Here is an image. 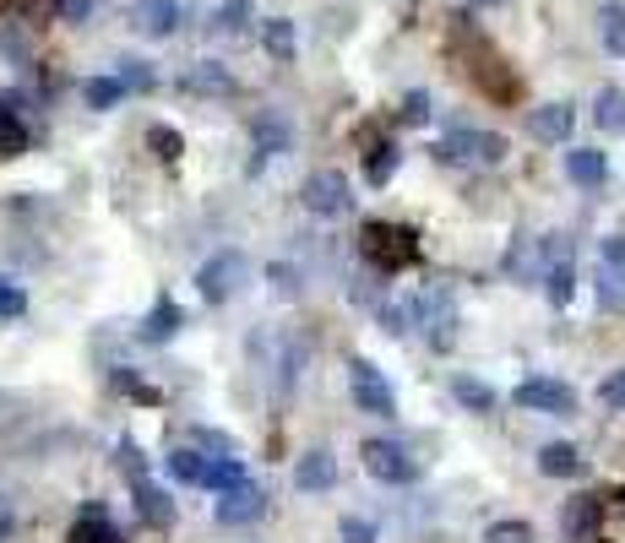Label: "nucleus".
<instances>
[{
    "label": "nucleus",
    "mask_w": 625,
    "mask_h": 543,
    "mask_svg": "<svg viewBox=\"0 0 625 543\" xmlns=\"http://www.w3.org/2000/svg\"><path fill=\"white\" fill-rule=\"evenodd\" d=\"M131 22H137V33H148V38H169V33L180 27V0H137V5H131Z\"/></svg>",
    "instance_id": "nucleus-13"
},
{
    "label": "nucleus",
    "mask_w": 625,
    "mask_h": 543,
    "mask_svg": "<svg viewBox=\"0 0 625 543\" xmlns=\"http://www.w3.org/2000/svg\"><path fill=\"white\" fill-rule=\"evenodd\" d=\"M348 392H354L359 413H375V418H392V413H397V392H392V381H386L370 359H348Z\"/></svg>",
    "instance_id": "nucleus-7"
},
{
    "label": "nucleus",
    "mask_w": 625,
    "mask_h": 543,
    "mask_svg": "<svg viewBox=\"0 0 625 543\" xmlns=\"http://www.w3.org/2000/svg\"><path fill=\"white\" fill-rule=\"evenodd\" d=\"M593 120H599V131H610V136L625 131V88H604V93H599Z\"/></svg>",
    "instance_id": "nucleus-27"
},
{
    "label": "nucleus",
    "mask_w": 625,
    "mask_h": 543,
    "mask_svg": "<svg viewBox=\"0 0 625 543\" xmlns=\"http://www.w3.org/2000/svg\"><path fill=\"white\" fill-rule=\"evenodd\" d=\"M245 282H251V262H245L240 251H218V256H207V262L196 267V293H201L207 304H229Z\"/></svg>",
    "instance_id": "nucleus-5"
},
{
    "label": "nucleus",
    "mask_w": 625,
    "mask_h": 543,
    "mask_svg": "<svg viewBox=\"0 0 625 543\" xmlns=\"http://www.w3.org/2000/svg\"><path fill=\"white\" fill-rule=\"evenodd\" d=\"M599 262H604V267H615V272H625V234H610V240L599 245Z\"/></svg>",
    "instance_id": "nucleus-40"
},
{
    "label": "nucleus",
    "mask_w": 625,
    "mask_h": 543,
    "mask_svg": "<svg viewBox=\"0 0 625 543\" xmlns=\"http://www.w3.org/2000/svg\"><path fill=\"white\" fill-rule=\"evenodd\" d=\"M267 277H273V293H278V299H294V293H300V272L289 267V262H273Z\"/></svg>",
    "instance_id": "nucleus-36"
},
{
    "label": "nucleus",
    "mask_w": 625,
    "mask_h": 543,
    "mask_svg": "<svg viewBox=\"0 0 625 543\" xmlns=\"http://www.w3.org/2000/svg\"><path fill=\"white\" fill-rule=\"evenodd\" d=\"M22 315H27V293H22V282L0 277V321H22Z\"/></svg>",
    "instance_id": "nucleus-33"
},
{
    "label": "nucleus",
    "mask_w": 625,
    "mask_h": 543,
    "mask_svg": "<svg viewBox=\"0 0 625 543\" xmlns=\"http://www.w3.org/2000/svg\"><path fill=\"white\" fill-rule=\"evenodd\" d=\"M289 147H294V120H289L283 109H262V115L251 120V158H245V174H262L267 158H278V152H289Z\"/></svg>",
    "instance_id": "nucleus-6"
},
{
    "label": "nucleus",
    "mask_w": 625,
    "mask_h": 543,
    "mask_svg": "<svg viewBox=\"0 0 625 543\" xmlns=\"http://www.w3.org/2000/svg\"><path fill=\"white\" fill-rule=\"evenodd\" d=\"M566 174H571L577 185H588V190H593V185H604V180H610V158H604L599 147H571V152H566Z\"/></svg>",
    "instance_id": "nucleus-20"
},
{
    "label": "nucleus",
    "mask_w": 625,
    "mask_h": 543,
    "mask_svg": "<svg viewBox=\"0 0 625 543\" xmlns=\"http://www.w3.org/2000/svg\"><path fill=\"white\" fill-rule=\"evenodd\" d=\"M452 397H458L463 407H473V413H489V407H495V392H489L484 381H468V376L452 381Z\"/></svg>",
    "instance_id": "nucleus-31"
},
{
    "label": "nucleus",
    "mask_w": 625,
    "mask_h": 543,
    "mask_svg": "<svg viewBox=\"0 0 625 543\" xmlns=\"http://www.w3.org/2000/svg\"><path fill=\"white\" fill-rule=\"evenodd\" d=\"M408 310H414V326L425 332V343H430L436 354H447V348L458 343V299H452L447 288H425Z\"/></svg>",
    "instance_id": "nucleus-4"
},
{
    "label": "nucleus",
    "mask_w": 625,
    "mask_h": 543,
    "mask_svg": "<svg viewBox=\"0 0 625 543\" xmlns=\"http://www.w3.org/2000/svg\"><path fill=\"white\" fill-rule=\"evenodd\" d=\"M332 484H337V457H332V451H305V457L294 462V489L326 495Z\"/></svg>",
    "instance_id": "nucleus-12"
},
{
    "label": "nucleus",
    "mask_w": 625,
    "mask_h": 543,
    "mask_svg": "<svg viewBox=\"0 0 625 543\" xmlns=\"http://www.w3.org/2000/svg\"><path fill=\"white\" fill-rule=\"evenodd\" d=\"M436 158H441V163H452V169H495V163L506 158V136L458 126L447 141H436Z\"/></svg>",
    "instance_id": "nucleus-3"
},
{
    "label": "nucleus",
    "mask_w": 625,
    "mask_h": 543,
    "mask_svg": "<svg viewBox=\"0 0 625 543\" xmlns=\"http://www.w3.org/2000/svg\"><path fill=\"white\" fill-rule=\"evenodd\" d=\"M484 543H533V528H528V522H495V528L484 533Z\"/></svg>",
    "instance_id": "nucleus-37"
},
{
    "label": "nucleus",
    "mask_w": 625,
    "mask_h": 543,
    "mask_svg": "<svg viewBox=\"0 0 625 543\" xmlns=\"http://www.w3.org/2000/svg\"><path fill=\"white\" fill-rule=\"evenodd\" d=\"M343 543H375V528L359 522V517H348V522H343Z\"/></svg>",
    "instance_id": "nucleus-43"
},
{
    "label": "nucleus",
    "mask_w": 625,
    "mask_h": 543,
    "mask_svg": "<svg viewBox=\"0 0 625 543\" xmlns=\"http://www.w3.org/2000/svg\"><path fill=\"white\" fill-rule=\"evenodd\" d=\"M115 386H120V392H131L137 403H158V392H153V386H142L131 370H115Z\"/></svg>",
    "instance_id": "nucleus-39"
},
{
    "label": "nucleus",
    "mask_w": 625,
    "mask_h": 543,
    "mask_svg": "<svg viewBox=\"0 0 625 543\" xmlns=\"http://www.w3.org/2000/svg\"><path fill=\"white\" fill-rule=\"evenodd\" d=\"M359 457H364V473L381 478V484H414V478H419V462H414L397 440H364Z\"/></svg>",
    "instance_id": "nucleus-9"
},
{
    "label": "nucleus",
    "mask_w": 625,
    "mask_h": 543,
    "mask_svg": "<svg viewBox=\"0 0 625 543\" xmlns=\"http://www.w3.org/2000/svg\"><path fill=\"white\" fill-rule=\"evenodd\" d=\"M397 163H403V152H397L392 141H375V147L364 152V180H370V185L381 190V185H386V180L397 174Z\"/></svg>",
    "instance_id": "nucleus-24"
},
{
    "label": "nucleus",
    "mask_w": 625,
    "mask_h": 543,
    "mask_svg": "<svg viewBox=\"0 0 625 543\" xmlns=\"http://www.w3.org/2000/svg\"><path fill=\"white\" fill-rule=\"evenodd\" d=\"M22 152H27V126H22V115L5 109V99H0V163H16Z\"/></svg>",
    "instance_id": "nucleus-23"
},
{
    "label": "nucleus",
    "mask_w": 625,
    "mask_h": 543,
    "mask_svg": "<svg viewBox=\"0 0 625 543\" xmlns=\"http://www.w3.org/2000/svg\"><path fill=\"white\" fill-rule=\"evenodd\" d=\"M599 38L610 55H625V5H604L599 11Z\"/></svg>",
    "instance_id": "nucleus-29"
},
{
    "label": "nucleus",
    "mask_w": 625,
    "mask_h": 543,
    "mask_svg": "<svg viewBox=\"0 0 625 543\" xmlns=\"http://www.w3.org/2000/svg\"><path fill=\"white\" fill-rule=\"evenodd\" d=\"M599 299H604L610 310H625V272H615V267H604V262H599Z\"/></svg>",
    "instance_id": "nucleus-32"
},
{
    "label": "nucleus",
    "mask_w": 625,
    "mask_h": 543,
    "mask_svg": "<svg viewBox=\"0 0 625 543\" xmlns=\"http://www.w3.org/2000/svg\"><path fill=\"white\" fill-rule=\"evenodd\" d=\"M511 403L528 407V413H555V418H571L577 413V392L566 381H549V376H533L511 392Z\"/></svg>",
    "instance_id": "nucleus-10"
},
{
    "label": "nucleus",
    "mask_w": 625,
    "mask_h": 543,
    "mask_svg": "<svg viewBox=\"0 0 625 543\" xmlns=\"http://www.w3.org/2000/svg\"><path fill=\"white\" fill-rule=\"evenodd\" d=\"M560 522H566L571 539H599V528H604V495H577Z\"/></svg>",
    "instance_id": "nucleus-17"
},
{
    "label": "nucleus",
    "mask_w": 625,
    "mask_h": 543,
    "mask_svg": "<svg viewBox=\"0 0 625 543\" xmlns=\"http://www.w3.org/2000/svg\"><path fill=\"white\" fill-rule=\"evenodd\" d=\"M240 484H251V467H245L240 457H207V467H201V484H196V489L229 495V489H240Z\"/></svg>",
    "instance_id": "nucleus-16"
},
{
    "label": "nucleus",
    "mask_w": 625,
    "mask_h": 543,
    "mask_svg": "<svg viewBox=\"0 0 625 543\" xmlns=\"http://www.w3.org/2000/svg\"><path fill=\"white\" fill-rule=\"evenodd\" d=\"M212 517H218L223 528H251V522H262V517H267V489H262V484H240V489L218 495Z\"/></svg>",
    "instance_id": "nucleus-11"
},
{
    "label": "nucleus",
    "mask_w": 625,
    "mask_h": 543,
    "mask_svg": "<svg viewBox=\"0 0 625 543\" xmlns=\"http://www.w3.org/2000/svg\"><path fill=\"white\" fill-rule=\"evenodd\" d=\"M403 120H408V126H425V120H430V99H425V93H408V99H403Z\"/></svg>",
    "instance_id": "nucleus-41"
},
{
    "label": "nucleus",
    "mask_w": 625,
    "mask_h": 543,
    "mask_svg": "<svg viewBox=\"0 0 625 543\" xmlns=\"http://www.w3.org/2000/svg\"><path fill=\"white\" fill-rule=\"evenodd\" d=\"M190 440H196V451H212V457H234V440H229V435H218V429H207V424H196V429H190Z\"/></svg>",
    "instance_id": "nucleus-34"
},
{
    "label": "nucleus",
    "mask_w": 625,
    "mask_h": 543,
    "mask_svg": "<svg viewBox=\"0 0 625 543\" xmlns=\"http://www.w3.org/2000/svg\"><path fill=\"white\" fill-rule=\"evenodd\" d=\"M115 457H120V473H126V484H131V500H137L142 522H148V528H169V522H174V506H169V495L153 484L142 446H137V440H120V451H115Z\"/></svg>",
    "instance_id": "nucleus-2"
},
{
    "label": "nucleus",
    "mask_w": 625,
    "mask_h": 543,
    "mask_svg": "<svg viewBox=\"0 0 625 543\" xmlns=\"http://www.w3.org/2000/svg\"><path fill=\"white\" fill-rule=\"evenodd\" d=\"M126 93H131V88H126L120 77H88V82H82V99H88V109H115Z\"/></svg>",
    "instance_id": "nucleus-26"
},
{
    "label": "nucleus",
    "mask_w": 625,
    "mask_h": 543,
    "mask_svg": "<svg viewBox=\"0 0 625 543\" xmlns=\"http://www.w3.org/2000/svg\"><path fill=\"white\" fill-rule=\"evenodd\" d=\"M577 126V109L571 104H539L533 115H528V131L539 136V141H566Z\"/></svg>",
    "instance_id": "nucleus-18"
},
{
    "label": "nucleus",
    "mask_w": 625,
    "mask_h": 543,
    "mask_svg": "<svg viewBox=\"0 0 625 543\" xmlns=\"http://www.w3.org/2000/svg\"><path fill=\"white\" fill-rule=\"evenodd\" d=\"M148 152H153L158 163H180L185 158V136L174 131V126H153L148 131Z\"/></svg>",
    "instance_id": "nucleus-28"
},
{
    "label": "nucleus",
    "mask_w": 625,
    "mask_h": 543,
    "mask_svg": "<svg viewBox=\"0 0 625 543\" xmlns=\"http://www.w3.org/2000/svg\"><path fill=\"white\" fill-rule=\"evenodd\" d=\"M604 517H621L625 522V489H610V495H604Z\"/></svg>",
    "instance_id": "nucleus-45"
},
{
    "label": "nucleus",
    "mask_w": 625,
    "mask_h": 543,
    "mask_svg": "<svg viewBox=\"0 0 625 543\" xmlns=\"http://www.w3.org/2000/svg\"><path fill=\"white\" fill-rule=\"evenodd\" d=\"M163 462H169V473H174L180 484H201V467H207V457H201V451H190V446H185V451H169Z\"/></svg>",
    "instance_id": "nucleus-30"
},
{
    "label": "nucleus",
    "mask_w": 625,
    "mask_h": 543,
    "mask_svg": "<svg viewBox=\"0 0 625 543\" xmlns=\"http://www.w3.org/2000/svg\"><path fill=\"white\" fill-rule=\"evenodd\" d=\"M588 462H582V451L577 446H566V440H555V446H544L539 451V473L544 478H577Z\"/></svg>",
    "instance_id": "nucleus-22"
},
{
    "label": "nucleus",
    "mask_w": 625,
    "mask_h": 543,
    "mask_svg": "<svg viewBox=\"0 0 625 543\" xmlns=\"http://www.w3.org/2000/svg\"><path fill=\"white\" fill-rule=\"evenodd\" d=\"M262 49H267L273 60H294V55H300V27H294V16H267V22H262Z\"/></svg>",
    "instance_id": "nucleus-19"
},
{
    "label": "nucleus",
    "mask_w": 625,
    "mask_h": 543,
    "mask_svg": "<svg viewBox=\"0 0 625 543\" xmlns=\"http://www.w3.org/2000/svg\"><path fill=\"white\" fill-rule=\"evenodd\" d=\"M599 403L615 407V413H625V376H610V381L599 386Z\"/></svg>",
    "instance_id": "nucleus-42"
},
{
    "label": "nucleus",
    "mask_w": 625,
    "mask_h": 543,
    "mask_svg": "<svg viewBox=\"0 0 625 543\" xmlns=\"http://www.w3.org/2000/svg\"><path fill=\"white\" fill-rule=\"evenodd\" d=\"M185 93H196V99H229V93H234V77H229L218 60H196V66L185 71Z\"/></svg>",
    "instance_id": "nucleus-15"
},
{
    "label": "nucleus",
    "mask_w": 625,
    "mask_h": 543,
    "mask_svg": "<svg viewBox=\"0 0 625 543\" xmlns=\"http://www.w3.org/2000/svg\"><path fill=\"white\" fill-rule=\"evenodd\" d=\"M359 256H364L375 272H403V267L419 262V234L403 229V223H381V218H370V223L359 229Z\"/></svg>",
    "instance_id": "nucleus-1"
},
{
    "label": "nucleus",
    "mask_w": 625,
    "mask_h": 543,
    "mask_svg": "<svg viewBox=\"0 0 625 543\" xmlns=\"http://www.w3.org/2000/svg\"><path fill=\"white\" fill-rule=\"evenodd\" d=\"M571 293H577V272H571V262H549V267H544V299H549L555 310H566Z\"/></svg>",
    "instance_id": "nucleus-25"
},
{
    "label": "nucleus",
    "mask_w": 625,
    "mask_h": 543,
    "mask_svg": "<svg viewBox=\"0 0 625 543\" xmlns=\"http://www.w3.org/2000/svg\"><path fill=\"white\" fill-rule=\"evenodd\" d=\"M66 543H126V539H120V528L109 522V511L93 500V506H82V511H77L71 539H66Z\"/></svg>",
    "instance_id": "nucleus-14"
},
{
    "label": "nucleus",
    "mask_w": 625,
    "mask_h": 543,
    "mask_svg": "<svg viewBox=\"0 0 625 543\" xmlns=\"http://www.w3.org/2000/svg\"><path fill=\"white\" fill-rule=\"evenodd\" d=\"M300 201H305V212H315V218H343V212L354 207V196H348V180H343L337 169H315V174H305V185H300Z\"/></svg>",
    "instance_id": "nucleus-8"
},
{
    "label": "nucleus",
    "mask_w": 625,
    "mask_h": 543,
    "mask_svg": "<svg viewBox=\"0 0 625 543\" xmlns=\"http://www.w3.org/2000/svg\"><path fill=\"white\" fill-rule=\"evenodd\" d=\"M251 22V0H223V11H218V27L223 33H240Z\"/></svg>",
    "instance_id": "nucleus-38"
},
{
    "label": "nucleus",
    "mask_w": 625,
    "mask_h": 543,
    "mask_svg": "<svg viewBox=\"0 0 625 543\" xmlns=\"http://www.w3.org/2000/svg\"><path fill=\"white\" fill-rule=\"evenodd\" d=\"M180 326H185V315H180V304L163 293L153 310L142 315V343H169V337H180Z\"/></svg>",
    "instance_id": "nucleus-21"
},
{
    "label": "nucleus",
    "mask_w": 625,
    "mask_h": 543,
    "mask_svg": "<svg viewBox=\"0 0 625 543\" xmlns=\"http://www.w3.org/2000/svg\"><path fill=\"white\" fill-rule=\"evenodd\" d=\"M131 93H148L153 88V71H148V60H120V71H115Z\"/></svg>",
    "instance_id": "nucleus-35"
},
{
    "label": "nucleus",
    "mask_w": 625,
    "mask_h": 543,
    "mask_svg": "<svg viewBox=\"0 0 625 543\" xmlns=\"http://www.w3.org/2000/svg\"><path fill=\"white\" fill-rule=\"evenodd\" d=\"M55 11H60L66 22H88V11H93V0H55Z\"/></svg>",
    "instance_id": "nucleus-44"
}]
</instances>
